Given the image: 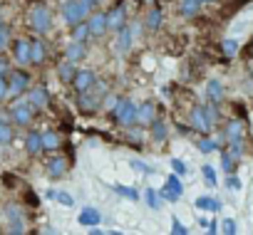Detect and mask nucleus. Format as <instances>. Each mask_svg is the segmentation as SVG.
Here are the masks:
<instances>
[{"label":"nucleus","instance_id":"nucleus-1","mask_svg":"<svg viewBox=\"0 0 253 235\" xmlns=\"http://www.w3.org/2000/svg\"><path fill=\"white\" fill-rule=\"evenodd\" d=\"M137 104L134 101H129V99H119L117 101V106H114V116H117V122L119 124H124V127H129V124H134L137 122Z\"/></svg>","mask_w":253,"mask_h":235},{"label":"nucleus","instance_id":"nucleus-2","mask_svg":"<svg viewBox=\"0 0 253 235\" xmlns=\"http://www.w3.org/2000/svg\"><path fill=\"white\" fill-rule=\"evenodd\" d=\"M30 28H33L35 33H40V35L52 28V15H50V10H47L45 5L33 8V13H30Z\"/></svg>","mask_w":253,"mask_h":235},{"label":"nucleus","instance_id":"nucleus-3","mask_svg":"<svg viewBox=\"0 0 253 235\" xmlns=\"http://www.w3.org/2000/svg\"><path fill=\"white\" fill-rule=\"evenodd\" d=\"M84 15H87V10L82 8L80 0H65V3H62V18H65L70 25L82 23V18H84Z\"/></svg>","mask_w":253,"mask_h":235},{"label":"nucleus","instance_id":"nucleus-4","mask_svg":"<svg viewBox=\"0 0 253 235\" xmlns=\"http://www.w3.org/2000/svg\"><path fill=\"white\" fill-rule=\"evenodd\" d=\"M33 111H35V106H33L30 101H18V104H13V106H10V116H13V122H15V124H20V127H25V124H30V122H33Z\"/></svg>","mask_w":253,"mask_h":235},{"label":"nucleus","instance_id":"nucleus-5","mask_svg":"<svg viewBox=\"0 0 253 235\" xmlns=\"http://www.w3.org/2000/svg\"><path fill=\"white\" fill-rule=\"evenodd\" d=\"M132 40H134V25H124L117 30V52H129L132 50Z\"/></svg>","mask_w":253,"mask_h":235},{"label":"nucleus","instance_id":"nucleus-6","mask_svg":"<svg viewBox=\"0 0 253 235\" xmlns=\"http://www.w3.org/2000/svg\"><path fill=\"white\" fill-rule=\"evenodd\" d=\"M181 193H184V186H181L179 176H169V178H167V186L159 191V196L167 198V201H179Z\"/></svg>","mask_w":253,"mask_h":235},{"label":"nucleus","instance_id":"nucleus-7","mask_svg":"<svg viewBox=\"0 0 253 235\" xmlns=\"http://www.w3.org/2000/svg\"><path fill=\"white\" fill-rule=\"evenodd\" d=\"M189 122H191V127L199 129V132H209V129H211V122H209V116H206L204 106H194V109H191Z\"/></svg>","mask_w":253,"mask_h":235},{"label":"nucleus","instance_id":"nucleus-8","mask_svg":"<svg viewBox=\"0 0 253 235\" xmlns=\"http://www.w3.org/2000/svg\"><path fill=\"white\" fill-rule=\"evenodd\" d=\"M87 28H89V35L92 37H99L107 33V15L104 13H92L89 20H87Z\"/></svg>","mask_w":253,"mask_h":235},{"label":"nucleus","instance_id":"nucleus-9","mask_svg":"<svg viewBox=\"0 0 253 235\" xmlns=\"http://www.w3.org/2000/svg\"><path fill=\"white\" fill-rule=\"evenodd\" d=\"M28 84H30V77L25 72H13L8 79V94H20L28 89Z\"/></svg>","mask_w":253,"mask_h":235},{"label":"nucleus","instance_id":"nucleus-10","mask_svg":"<svg viewBox=\"0 0 253 235\" xmlns=\"http://www.w3.org/2000/svg\"><path fill=\"white\" fill-rule=\"evenodd\" d=\"M94 82H97V79H94V72H89V69H82V72H77V74H75V79H72V84H75L77 94L87 92V89H89Z\"/></svg>","mask_w":253,"mask_h":235},{"label":"nucleus","instance_id":"nucleus-11","mask_svg":"<svg viewBox=\"0 0 253 235\" xmlns=\"http://www.w3.org/2000/svg\"><path fill=\"white\" fill-rule=\"evenodd\" d=\"M13 57H15V62L18 65H25V62H30V42L28 40H15V45H13Z\"/></svg>","mask_w":253,"mask_h":235},{"label":"nucleus","instance_id":"nucleus-12","mask_svg":"<svg viewBox=\"0 0 253 235\" xmlns=\"http://www.w3.org/2000/svg\"><path fill=\"white\" fill-rule=\"evenodd\" d=\"M28 101H30L33 106H47V104H50V92H47L45 87H33L30 94H28Z\"/></svg>","mask_w":253,"mask_h":235},{"label":"nucleus","instance_id":"nucleus-13","mask_svg":"<svg viewBox=\"0 0 253 235\" xmlns=\"http://www.w3.org/2000/svg\"><path fill=\"white\" fill-rule=\"evenodd\" d=\"M65 55H67V60H70V62H80V60L87 55V47H84V42H80V40H72V42L67 45Z\"/></svg>","mask_w":253,"mask_h":235},{"label":"nucleus","instance_id":"nucleus-14","mask_svg":"<svg viewBox=\"0 0 253 235\" xmlns=\"http://www.w3.org/2000/svg\"><path fill=\"white\" fill-rule=\"evenodd\" d=\"M124 28V8H114L109 15H107V30H119Z\"/></svg>","mask_w":253,"mask_h":235},{"label":"nucleus","instance_id":"nucleus-15","mask_svg":"<svg viewBox=\"0 0 253 235\" xmlns=\"http://www.w3.org/2000/svg\"><path fill=\"white\" fill-rule=\"evenodd\" d=\"M206 97H209V101L218 104V101L223 99V84H221L218 79H211V82L206 84Z\"/></svg>","mask_w":253,"mask_h":235},{"label":"nucleus","instance_id":"nucleus-16","mask_svg":"<svg viewBox=\"0 0 253 235\" xmlns=\"http://www.w3.org/2000/svg\"><path fill=\"white\" fill-rule=\"evenodd\" d=\"M25 149H28L30 156L40 154V149H42V134H40V132H30L28 139H25Z\"/></svg>","mask_w":253,"mask_h":235},{"label":"nucleus","instance_id":"nucleus-17","mask_svg":"<svg viewBox=\"0 0 253 235\" xmlns=\"http://www.w3.org/2000/svg\"><path fill=\"white\" fill-rule=\"evenodd\" d=\"M99 101H102V99H99L97 94H92L89 89L80 94V109H82V111H92V109H97Z\"/></svg>","mask_w":253,"mask_h":235},{"label":"nucleus","instance_id":"nucleus-18","mask_svg":"<svg viewBox=\"0 0 253 235\" xmlns=\"http://www.w3.org/2000/svg\"><path fill=\"white\" fill-rule=\"evenodd\" d=\"M99 210H94V208H84V210H80V218H77V223L80 225H99Z\"/></svg>","mask_w":253,"mask_h":235},{"label":"nucleus","instance_id":"nucleus-19","mask_svg":"<svg viewBox=\"0 0 253 235\" xmlns=\"http://www.w3.org/2000/svg\"><path fill=\"white\" fill-rule=\"evenodd\" d=\"M65 171H67L65 159H52V161L47 164V176H50V178H60V176H65Z\"/></svg>","mask_w":253,"mask_h":235},{"label":"nucleus","instance_id":"nucleus-20","mask_svg":"<svg viewBox=\"0 0 253 235\" xmlns=\"http://www.w3.org/2000/svg\"><path fill=\"white\" fill-rule=\"evenodd\" d=\"M196 208H199V210H211V213H216V210L221 208V203H218L216 198H211V196H199V198H196Z\"/></svg>","mask_w":253,"mask_h":235},{"label":"nucleus","instance_id":"nucleus-21","mask_svg":"<svg viewBox=\"0 0 253 235\" xmlns=\"http://www.w3.org/2000/svg\"><path fill=\"white\" fill-rule=\"evenodd\" d=\"M57 74H60V79L62 82H72L75 79V74H77V69H75V62H62L60 67H57Z\"/></svg>","mask_w":253,"mask_h":235},{"label":"nucleus","instance_id":"nucleus-22","mask_svg":"<svg viewBox=\"0 0 253 235\" xmlns=\"http://www.w3.org/2000/svg\"><path fill=\"white\" fill-rule=\"evenodd\" d=\"M45 60V45L40 42V40H35V42H30V62H35V65H40Z\"/></svg>","mask_w":253,"mask_h":235},{"label":"nucleus","instance_id":"nucleus-23","mask_svg":"<svg viewBox=\"0 0 253 235\" xmlns=\"http://www.w3.org/2000/svg\"><path fill=\"white\" fill-rule=\"evenodd\" d=\"M201 8V0H181V15L184 18H194Z\"/></svg>","mask_w":253,"mask_h":235},{"label":"nucleus","instance_id":"nucleus-24","mask_svg":"<svg viewBox=\"0 0 253 235\" xmlns=\"http://www.w3.org/2000/svg\"><path fill=\"white\" fill-rule=\"evenodd\" d=\"M152 119H154V104L147 101L137 109V122H152Z\"/></svg>","mask_w":253,"mask_h":235},{"label":"nucleus","instance_id":"nucleus-25","mask_svg":"<svg viewBox=\"0 0 253 235\" xmlns=\"http://www.w3.org/2000/svg\"><path fill=\"white\" fill-rule=\"evenodd\" d=\"M47 196H50V198H55V201H57L60 205H65V208L75 205V198H72V196H70L67 191H50Z\"/></svg>","mask_w":253,"mask_h":235},{"label":"nucleus","instance_id":"nucleus-26","mask_svg":"<svg viewBox=\"0 0 253 235\" xmlns=\"http://www.w3.org/2000/svg\"><path fill=\"white\" fill-rule=\"evenodd\" d=\"M243 136V124L241 122H231L228 127H226V139L228 141H236V139H241Z\"/></svg>","mask_w":253,"mask_h":235},{"label":"nucleus","instance_id":"nucleus-27","mask_svg":"<svg viewBox=\"0 0 253 235\" xmlns=\"http://www.w3.org/2000/svg\"><path fill=\"white\" fill-rule=\"evenodd\" d=\"M144 198H147V205H149L152 210H159V208H162V196H159L154 188H147V191H144Z\"/></svg>","mask_w":253,"mask_h":235},{"label":"nucleus","instance_id":"nucleus-28","mask_svg":"<svg viewBox=\"0 0 253 235\" xmlns=\"http://www.w3.org/2000/svg\"><path fill=\"white\" fill-rule=\"evenodd\" d=\"M152 136H154V141H164L167 139V124L152 119Z\"/></svg>","mask_w":253,"mask_h":235},{"label":"nucleus","instance_id":"nucleus-29","mask_svg":"<svg viewBox=\"0 0 253 235\" xmlns=\"http://www.w3.org/2000/svg\"><path fill=\"white\" fill-rule=\"evenodd\" d=\"M221 168H223L226 173H233V171H236V156H233L231 151H223V154H221Z\"/></svg>","mask_w":253,"mask_h":235},{"label":"nucleus","instance_id":"nucleus-30","mask_svg":"<svg viewBox=\"0 0 253 235\" xmlns=\"http://www.w3.org/2000/svg\"><path fill=\"white\" fill-rule=\"evenodd\" d=\"M159 25H162V10L154 8V10H149V15H147V28H149V30H159Z\"/></svg>","mask_w":253,"mask_h":235},{"label":"nucleus","instance_id":"nucleus-31","mask_svg":"<svg viewBox=\"0 0 253 235\" xmlns=\"http://www.w3.org/2000/svg\"><path fill=\"white\" fill-rule=\"evenodd\" d=\"M57 146H60V136H57L55 132H45V134H42V149H50V151H52V149H57Z\"/></svg>","mask_w":253,"mask_h":235},{"label":"nucleus","instance_id":"nucleus-32","mask_svg":"<svg viewBox=\"0 0 253 235\" xmlns=\"http://www.w3.org/2000/svg\"><path fill=\"white\" fill-rule=\"evenodd\" d=\"M75 40H80V42H84L87 37H89V28H87V23H77V28H75V35H72Z\"/></svg>","mask_w":253,"mask_h":235},{"label":"nucleus","instance_id":"nucleus-33","mask_svg":"<svg viewBox=\"0 0 253 235\" xmlns=\"http://www.w3.org/2000/svg\"><path fill=\"white\" fill-rule=\"evenodd\" d=\"M216 146H218V141H213V139H201L199 141V151L201 154H211V151H216Z\"/></svg>","mask_w":253,"mask_h":235},{"label":"nucleus","instance_id":"nucleus-34","mask_svg":"<svg viewBox=\"0 0 253 235\" xmlns=\"http://www.w3.org/2000/svg\"><path fill=\"white\" fill-rule=\"evenodd\" d=\"M10 141H13V129L0 122V144H10Z\"/></svg>","mask_w":253,"mask_h":235},{"label":"nucleus","instance_id":"nucleus-35","mask_svg":"<svg viewBox=\"0 0 253 235\" xmlns=\"http://www.w3.org/2000/svg\"><path fill=\"white\" fill-rule=\"evenodd\" d=\"M221 47H223V55H228V57H233V55L238 52V42H236V40H223Z\"/></svg>","mask_w":253,"mask_h":235},{"label":"nucleus","instance_id":"nucleus-36","mask_svg":"<svg viewBox=\"0 0 253 235\" xmlns=\"http://www.w3.org/2000/svg\"><path fill=\"white\" fill-rule=\"evenodd\" d=\"M201 173H204V178H206V183H209V186H216V171H213V166H209V164H206V166L201 168Z\"/></svg>","mask_w":253,"mask_h":235},{"label":"nucleus","instance_id":"nucleus-37","mask_svg":"<svg viewBox=\"0 0 253 235\" xmlns=\"http://www.w3.org/2000/svg\"><path fill=\"white\" fill-rule=\"evenodd\" d=\"M129 166H132L137 173H152V168H149L144 161H139V159H132V161H129Z\"/></svg>","mask_w":253,"mask_h":235},{"label":"nucleus","instance_id":"nucleus-38","mask_svg":"<svg viewBox=\"0 0 253 235\" xmlns=\"http://www.w3.org/2000/svg\"><path fill=\"white\" fill-rule=\"evenodd\" d=\"M5 215H8L10 220H15V218H23V215H20V208H18V203H8V205H5Z\"/></svg>","mask_w":253,"mask_h":235},{"label":"nucleus","instance_id":"nucleus-39","mask_svg":"<svg viewBox=\"0 0 253 235\" xmlns=\"http://www.w3.org/2000/svg\"><path fill=\"white\" fill-rule=\"evenodd\" d=\"M204 111H206V116H209V122H211V127H213V122L218 119V111H216V106H213V101H209V104L204 106Z\"/></svg>","mask_w":253,"mask_h":235},{"label":"nucleus","instance_id":"nucleus-40","mask_svg":"<svg viewBox=\"0 0 253 235\" xmlns=\"http://www.w3.org/2000/svg\"><path fill=\"white\" fill-rule=\"evenodd\" d=\"M8 233H25V223H23V218H15V220H10V228H8Z\"/></svg>","mask_w":253,"mask_h":235},{"label":"nucleus","instance_id":"nucleus-41","mask_svg":"<svg viewBox=\"0 0 253 235\" xmlns=\"http://www.w3.org/2000/svg\"><path fill=\"white\" fill-rule=\"evenodd\" d=\"M114 191L119 193V196H124V198H137V191H132V188H126V186H114Z\"/></svg>","mask_w":253,"mask_h":235},{"label":"nucleus","instance_id":"nucleus-42","mask_svg":"<svg viewBox=\"0 0 253 235\" xmlns=\"http://www.w3.org/2000/svg\"><path fill=\"white\" fill-rule=\"evenodd\" d=\"M231 154H233L236 159H241V156H243V141H241V139L231 141Z\"/></svg>","mask_w":253,"mask_h":235},{"label":"nucleus","instance_id":"nucleus-43","mask_svg":"<svg viewBox=\"0 0 253 235\" xmlns=\"http://www.w3.org/2000/svg\"><path fill=\"white\" fill-rule=\"evenodd\" d=\"M226 188H231V191H241V178H236L233 173H228V178H226Z\"/></svg>","mask_w":253,"mask_h":235},{"label":"nucleus","instance_id":"nucleus-44","mask_svg":"<svg viewBox=\"0 0 253 235\" xmlns=\"http://www.w3.org/2000/svg\"><path fill=\"white\" fill-rule=\"evenodd\" d=\"M171 233H176V235H186L189 230L181 225V220H179V218H171Z\"/></svg>","mask_w":253,"mask_h":235},{"label":"nucleus","instance_id":"nucleus-45","mask_svg":"<svg viewBox=\"0 0 253 235\" xmlns=\"http://www.w3.org/2000/svg\"><path fill=\"white\" fill-rule=\"evenodd\" d=\"M221 225H223V228H221V230H223V233H226V235H233V233H236V230H238V228H236V220H231V218H226V220H223V223H221Z\"/></svg>","mask_w":253,"mask_h":235},{"label":"nucleus","instance_id":"nucleus-46","mask_svg":"<svg viewBox=\"0 0 253 235\" xmlns=\"http://www.w3.org/2000/svg\"><path fill=\"white\" fill-rule=\"evenodd\" d=\"M171 168H174L179 176H184V173H186V164H184V161H179V159H171Z\"/></svg>","mask_w":253,"mask_h":235},{"label":"nucleus","instance_id":"nucleus-47","mask_svg":"<svg viewBox=\"0 0 253 235\" xmlns=\"http://www.w3.org/2000/svg\"><path fill=\"white\" fill-rule=\"evenodd\" d=\"M80 3L87 13H94V8H99V0H80Z\"/></svg>","mask_w":253,"mask_h":235},{"label":"nucleus","instance_id":"nucleus-48","mask_svg":"<svg viewBox=\"0 0 253 235\" xmlns=\"http://www.w3.org/2000/svg\"><path fill=\"white\" fill-rule=\"evenodd\" d=\"M5 97H8V79L0 74V101H3Z\"/></svg>","mask_w":253,"mask_h":235},{"label":"nucleus","instance_id":"nucleus-49","mask_svg":"<svg viewBox=\"0 0 253 235\" xmlns=\"http://www.w3.org/2000/svg\"><path fill=\"white\" fill-rule=\"evenodd\" d=\"M5 45H8V28L0 25V50H3Z\"/></svg>","mask_w":253,"mask_h":235},{"label":"nucleus","instance_id":"nucleus-50","mask_svg":"<svg viewBox=\"0 0 253 235\" xmlns=\"http://www.w3.org/2000/svg\"><path fill=\"white\" fill-rule=\"evenodd\" d=\"M117 101H119L117 97H107V99H104V104H107L109 109H114V106H117Z\"/></svg>","mask_w":253,"mask_h":235},{"label":"nucleus","instance_id":"nucleus-51","mask_svg":"<svg viewBox=\"0 0 253 235\" xmlns=\"http://www.w3.org/2000/svg\"><path fill=\"white\" fill-rule=\"evenodd\" d=\"M5 72H8V60H3V57H0V74L5 77Z\"/></svg>","mask_w":253,"mask_h":235},{"label":"nucleus","instance_id":"nucleus-52","mask_svg":"<svg viewBox=\"0 0 253 235\" xmlns=\"http://www.w3.org/2000/svg\"><path fill=\"white\" fill-rule=\"evenodd\" d=\"M201 3H213V0H201Z\"/></svg>","mask_w":253,"mask_h":235},{"label":"nucleus","instance_id":"nucleus-53","mask_svg":"<svg viewBox=\"0 0 253 235\" xmlns=\"http://www.w3.org/2000/svg\"><path fill=\"white\" fill-rule=\"evenodd\" d=\"M0 25H3V20H0Z\"/></svg>","mask_w":253,"mask_h":235}]
</instances>
